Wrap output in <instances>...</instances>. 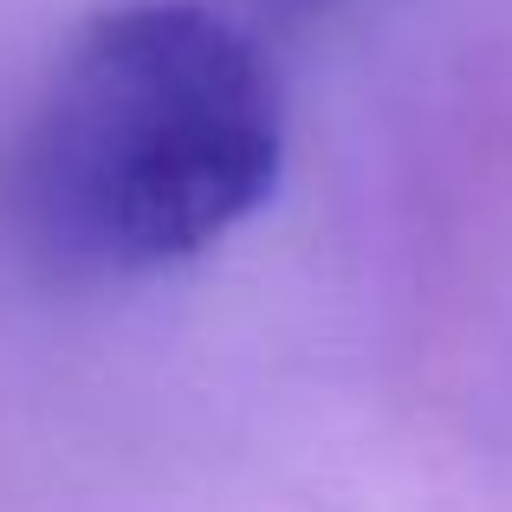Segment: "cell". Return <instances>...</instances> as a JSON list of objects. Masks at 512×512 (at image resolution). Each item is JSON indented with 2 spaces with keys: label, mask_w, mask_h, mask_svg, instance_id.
<instances>
[{
  "label": "cell",
  "mask_w": 512,
  "mask_h": 512,
  "mask_svg": "<svg viewBox=\"0 0 512 512\" xmlns=\"http://www.w3.org/2000/svg\"><path fill=\"white\" fill-rule=\"evenodd\" d=\"M286 104L240 26L130 0L72 39L13 163L20 227L59 273L130 279L195 260L266 208Z\"/></svg>",
  "instance_id": "obj_1"
}]
</instances>
